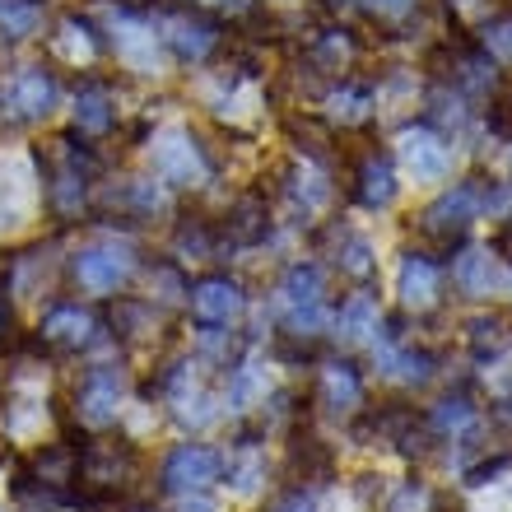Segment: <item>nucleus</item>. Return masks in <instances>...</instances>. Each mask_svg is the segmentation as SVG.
<instances>
[{
    "label": "nucleus",
    "instance_id": "1",
    "mask_svg": "<svg viewBox=\"0 0 512 512\" xmlns=\"http://www.w3.org/2000/svg\"><path fill=\"white\" fill-rule=\"evenodd\" d=\"M149 168H154V182L163 187H205L210 173H215V163L205 154V145L191 135V126H168L149 140Z\"/></svg>",
    "mask_w": 512,
    "mask_h": 512
},
{
    "label": "nucleus",
    "instance_id": "2",
    "mask_svg": "<svg viewBox=\"0 0 512 512\" xmlns=\"http://www.w3.org/2000/svg\"><path fill=\"white\" fill-rule=\"evenodd\" d=\"M140 270V256L131 243H89L70 256V280L75 289L94 298H112Z\"/></svg>",
    "mask_w": 512,
    "mask_h": 512
},
{
    "label": "nucleus",
    "instance_id": "3",
    "mask_svg": "<svg viewBox=\"0 0 512 512\" xmlns=\"http://www.w3.org/2000/svg\"><path fill=\"white\" fill-rule=\"evenodd\" d=\"M61 103V84L47 66H24L14 70L10 80H0V122H47Z\"/></svg>",
    "mask_w": 512,
    "mask_h": 512
},
{
    "label": "nucleus",
    "instance_id": "4",
    "mask_svg": "<svg viewBox=\"0 0 512 512\" xmlns=\"http://www.w3.org/2000/svg\"><path fill=\"white\" fill-rule=\"evenodd\" d=\"M126 401V373L117 364H89L80 387H75V419L84 429H112L122 419Z\"/></svg>",
    "mask_w": 512,
    "mask_h": 512
},
{
    "label": "nucleus",
    "instance_id": "5",
    "mask_svg": "<svg viewBox=\"0 0 512 512\" xmlns=\"http://www.w3.org/2000/svg\"><path fill=\"white\" fill-rule=\"evenodd\" d=\"M224 475V452L205 443H177L159 466V489L163 494H205Z\"/></svg>",
    "mask_w": 512,
    "mask_h": 512
},
{
    "label": "nucleus",
    "instance_id": "6",
    "mask_svg": "<svg viewBox=\"0 0 512 512\" xmlns=\"http://www.w3.org/2000/svg\"><path fill=\"white\" fill-rule=\"evenodd\" d=\"M154 33H159L163 47H168L177 61H187V66H201L205 56L219 47V24L196 10H163Z\"/></svg>",
    "mask_w": 512,
    "mask_h": 512
},
{
    "label": "nucleus",
    "instance_id": "7",
    "mask_svg": "<svg viewBox=\"0 0 512 512\" xmlns=\"http://www.w3.org/2000/svg\"><path fill=\"white\" fill-rule=\"evenodd\" d=\"M112 52H117V61H122L126 70H135V75H159V61H163V42L159 33H154V24H145V14L140 10H117V19H112Z\"/></svg>",
    "mask_w": 512,
    "mask_h": 512
},
{
    "label": "nucleus",
    "instance_id": "8",
    "mask_svg": "<svg viewBox=\"0 0 512 512\" xmlns=\"http://www.w3.org/2000/svg\"><path fill=\"white\" fill-rule=\"evenodd\" d=\"M98 317L89 308H80V303H56V308H47L38 317V345L52 354H80L89 350L98 340Z\"/></svg>",
    "mask_w": 512,
    "mask_h": 512
},
{
    "label": "nucleus",
    "instance_id": "9",
    "mask_svg": "<svg viewBox=\"0 0 512 512\" xmlns=\"http://www.w3.org/2000/svg\"><path fill=\"white\" fill-rule=\"evenodd\" d=\"M485 215L480 210V182H457L452 191H443L438 201L424 210V233L429 238H443V243H452V238H461V233L471 229L475 219Z\"/></svg>",
    "mask_w": 512,
    "mask_h": 512
},
{
    "label": "nucleus",
    "instance_id": "10",
    "mask_svg": "<svg viewBox=\"0 0 512 512\" xmlns=\"http://www.w3.org/2000/svg\"><path fill=\"white\" fill-rule=\"evenodd\" d=\"M187 308L201 326H229L243 317L247 294L243 284L229 280V275H205V280H196L187 289Z\"/></svg>",
    "mask_w": 512,
    "mask_h": 512
},
{
    "label": "nucleus",
    "instance_id": "11",
    "mask_svg": "<svg viewBox=\"0 0 512 512\" xmlns=\"http://www.w3.org/2000/svg\"><path fill=\"white\" fill-rule=\"evenodd\" d=\"M396 294H401L405 308H415V312L433 308L438 294H443V266L424 252H405L401 270H396Z\"/></svg>",
    "mask_w": 512,
    "mask_h": 512
},
{
    "label": "nucleus",
    "instance_id": "12",
    "mask_svg": "<svg viewBox=\"0 0 512 512\" xmlns=\"http://www.w3.org/2000/svg\"><path fill=\"white\" fill-rule=\"evenodd\" d=\"M457 289L471 298H489V294H503L512 284V270H503V261L489 247H471V252L457 256Z\"/></svg>",
    "mask_w": 512,
    "mask_h": 512
},
{
    "label": "nucleus",
    "instance_id": "13",
    "mask_svg": "<svg viewBox=\"0 0 512 512\" xmlns=\"http://www.w3.org/2000/svg\"><path fill=\"white\" fill-rule=\"evenodd\" d=\"M401 159L405 168L415 173V182H443L447 173H452V149L443 145V135H433V131H405L401 140Z\"/></svg>",
    "mask_w": 512,
    "mask_h": 512
},
{
    "label": "nucleus",
    "instance_id": "14",
    "mask_svg": "<svg viewBox=\"0 0 512 512\" xmlns=\"http://www.w3.org/2000/svg\"><path fill=\"white\" fill-rule=\"evenodd\" d=\"M396 191H401L396 163H391V154L373 149V154L354 168V201L364 205V210H387V205L396 201Z\"/></svg>",
    "mask_w": 512,
    "mask_h": 512
},
{
    "label": "nucleus",
    "instance_id": "15",
    "mask_svg": "<svg viewBox=\"0 0 512 512\" xmlns=\"http://www.w3.org/2000/svg\"><path fill=\"white\" fill-rule=\"evenodd\" d=\"M70 122L80 135H108L117 126V103H112V89L98 80H84L70 98Z\"/></svg>",
    "mask_w": 512,
    "mask_h": 512
},
{
    "label": "nucleus",
    "instance_id": "16",
    "mask_svg": "<svg viewBox=\"0 0 512 512\" xmlns=\"http://www.w3.org/2000/svg\"><path fill=\"white\" fill-rule=\"evenodd\" d=\"M317 396L331 415H354L364 405V378L350 364H326L322 378H317Z\"/></svg>",
    "mask_w": 512,
    "mask_h": 512
},
{
    "label": "nucleus",
    "instance_id": "17",
    "mask_svg": "<svg viewBox=\"0 0 512 512\" xmlns=\"http://www.w3.org/2000/svg\"><path fill=\"white\" fill-rule=\"evenodd\" d=\"M280 298L289 312L326 303V270L317 266V261H294V266L280 275Z\"/></svg>",
    "mask_w": 512,
    "mask_h": 512
},
{
    "label": "nucleus",
    "instance_id": "18",
    "mask_svg": "<svg viewBox=\"0 0 512 512\" xmlns=\"http://www.w3.org/2000/svg\"><path fill=\"white\" fill-rule=\"evenodd\" d=\"M112 205L126 219H154L168 210V187L154 182V177H131V182H122V187L112 191Z\"/></svg>",
    "mask_w": 512,
    "mask_h": 512
},
{
    "label": "nucleus",
    "instance_id": "19",
    "mask_svg": "<svg viewBox=\"0 0 512 512\" xmlns=\"http://www.w3.org/2000/svg\"><path fill=\"white\" fill-rule=\"evenodd\" d=\"M56 56L66 61V66H94L98 52H103V42H98V33L84 19H61V28H56L52 38Z\"/></svg>",
    "mask_w": 512,
    "mask_h": 512
},
{
    "label": "nucleus",
    "instance_id": "20",
    "mask_svg": "<svg viewBox=\"0 0 512 512\" xmlns=\"http://www.w3.org/2000/svg\"><path fill=\"white\" fill-rule=\"evenodd\" d=\"M266 233H270V215H266V205L261 201H238L229 210V219H224V238H229L233 247H256V243H266Z\"/></svg>",
    "mask_w": 512,
    "mask_h": 512
},
{
    "label": "nucleus",
    "instance_id": "21",
    "mask_svg": "<svg viewBox=\"0 0 512 512\" xmlns=\"http://www.w3.org/2000/svg\"><path fill=\"white\" fill-rule=\"evenodd\" d=\"M378 298L373 294H350V303L336 312V336L345 345H364L373 331H378Z\"/></svg>",
    "mask_w": 512,
    "mask_h": 512
},
{
    "label": "nucleus",
    "instance_id": "22",
    "mask_svg": "<svg viewBox=\"0 0 512 512\" xmlns=\"http://www.w3.org/2000/svg\"><path fill=\"white\" fill-rule=\"evenodd\" d=\"M289 196H294V205L303 210V215H312V210H322L326 201H331V182H326V168L322 163L303 159L289 173Z\"/></svg>",
    "mask_w": 512,
    "mask_h": 512
},
{
    "label": "nucleus",
    "instance_id": "23",
    "mask_svg": "<svg viewBox=\"0 0 512 512\" xmlns=\"http://www.w3.org/2000/svg\"><path fill=\"white\" fill-rule=\"evenodd\" d=\"M336 266L345 270L350 280H368V275L378 270V252H373V243H368L364 233L340 229L336 233Z\"/></svg>",
    "mask_w": 512,
    "mask_h": 512
},
{
    "label": "nucleus",
    "instance_id": "24",
    "mask_svg": "<svg viewBox=\"0 0 512 512\" xmlns=\"http://www.w3.org/2000/svg\"><path fill=\"white\" fill-rule=\"evenodd\" d=\"M266 391H270V378L261 364H238L229 378V410H256V405H266Z\"/></svg>",
    "mask_w": 512,
    "mask_h": 512
},
{
    "label": "nucleus",
    "instance_id": "25",
    "mask_svg": "<svg viewBox=\"0 0 512 512\" xmlns=\"http://www.w3.org/2000/svg\"><path fill=\"white\" fill-rule=\"evenodd\" d=\"M42 28V0H0V38H33Z\"/></svg>",
    "mask_w": 512,
    "mask_h": 512
},
{
    "label": "nucleus",
    "instance_id": "26",
    "mask_svg": "<svg viewBox=\"0 0 512 512\" xmlns=\"http://www.w3.org/2000/svg\"><path fill=\"white\" fill-rule=\"evenodd\" d=\"M326 108H331V122L359 126V122H368V112H373V89H368V84H345V89H336V94L326 98Z\"/></svg>",
    "mask_w": 512,
    "mask_h": 512
},
{
    "label": "nucleus",
    "instance_id": "27",
    "mask_svg": "<svg viewBox=\"0 0 512 512\" xmlns=\"http://www.w3.org/2000/svg\"><path fill=\"white\" fill-rule=\"evenodd\" d=\"M466 336H471V345L480 354H499L503 345L512 340V317H503V312H480V317H471L466 322Z\"/></svg>",
    "mask_w": 512,
    "mask_h": 512
},
{
    "label": "nucleus",
    "instance_id": "28",
    "mask_svg": "<svg viewBox=\"0 0 512 512\" xmlns=\"http://www.w3.org/2000/svg\"><path fill=\"white\" fill-rule=\"evenodd\" d=\"M471 419H475L471 396H466V391H457V396H443V401L433 405L429 429H438V433H461V429H471Z\"/></svg>",
    "mask_w": 512,
    "mask_h": 512
},
{
    "label": "nucleus",
    "instance_id": "29",
    "mask_svg": "<svg viewBox=\"0 0 512 512\" xmlns=\"http://www.w3.org/2000/svg\"><path fill=\"white\" fill-rule=\"evenodd\" d=\"M229 466V461H224ZM261 475H266V457H261V447L256 443H243V461L238 466H229V480L238 494H252L256 485H261Z\"/></svg>",
    "mask_w": 512,
    "mask_h": 512
},
{
    "label": "nucleus",
    "instance_id": "30",
    "mask_svg": "<svg viewBox=\"0 0 512 512\" xmlns=\"http://www.w3.org/2000/svg\"><path fill=\"white\" fill-rule=\"evenodd\" d=\"M350 56H354V47H350L345 33H322V42H317V66L322 70H345L350 66Z\"/></svg>",
    "mask_w": 512,
    "mask_h": 512
},
{
    "label": "nucleus",
    "instance_id": "31",
    "mask_svg": "<svg viewBox=\"0 0 512 512\" xmlns=\"http://www.w3.org/2000/svg\"><path fill=\"white\" fill-rule=\"evenodd\" d=\"M266 512H317V489H312V485L284 489V494H280L275 503H270Z\"/></svg>",
    "mask_w": 512,
    "mask_h": 512
},
{
    "label": "nucleus",
    "instance_id": "32",
    "mask_svg": "<svg viewBox=\"0 0 512 512\" xmlns=\"http://www.w3.org/2000/svg\"><path fill=\"white\" fill-rule=\"evenodd\" d=\"M373 19H382V24H396V19H405V14L415 10L419 0H359Z\"/></svg>",
    "mask_w": 512,
    "mask_h": 512
},
{
    "label": "nucleus",
    "instance_id": "33",
    "mask_svg": "<svg viewBox=\"0 0 512 512\" xmlns=\"http://www.w3.org/2000/svg\"><path fill=\"white\" fill-rule=\"evenodd\" d=\"M429 508V489L419 485V480H410V485H401V494L391 499L387 512H424Z\"/></svg>",
    "mask_w": 512,
    "mask_h": 512
},
{
    "label": "nucleus",
    "instance_id": "34",
    "mask_svg": "<svg viewBox=\"0 0 512 512\" xmlns=\"http://www.w3.org/2000/svg\"><path fill=\"white\" fill-rule=\"evenodd\" d=\"M173 512H219V508H215V499H210V489H205V494H182Z\"/></svg>",
    "mask_w": 512,
    "mask_h": 512
},
{
    "label": "nucleus",
    "instance_id": "35",
    "mask_svg": "<svg viewBox=\"0 0 512 512\" xmlns=\"http://www.w3.org/2000/svg\"><path fill=\"white\" fill-rule=\"evenodd\" d=\"M447 5H457L461 14H471V10H480V5H485V0H447Z\"/></svg>",
    "mask_w": 512,
    "mask_h": 512
},
{
    "label": "nucleus",
    "instance_id": "36",
    "mask_svg": "<svg viewBox=\"0 0 512 512\" xmlns=\"http://www.w3.org/2000/svg\"><path fill=\"white\" fill-rule=\"evenodd\" d=\"M499 415L512 424V391H508V396H503V401H499Z\"/></svg>",
    "mask_w": 512,
    "mask_h": 512
},
{
    "label": "nucleus",
    "instance_id": "37",
    "mask_svg": "<svg viewBox=\"0 0 512 512\" xmlns=\"http://www.w3.org/2000/svg\"><path fill=\"white\" fill-rule=\"evenodd\" d=\"M196 5H243V0H196Z\"/></svg>",
    "mask_w": 512,
    "mask_h": 512
},
{
    "label": "nucleus",
    "instance_id": "38",
    "mask_svg": "<svg viewBox=\"0 0 512 512\" xmlns=\"http://www.w3.org/2000/svg\"><path fill=\"white\" fill-rule=\"evenodd\" d=\"M503 42H508V52H512V24H503Z\"/></svg>",
    "mask_w": 512,
    "mask_h": 512
},
{
    "label": "nucleus",
    "instance_id": "39",
    "mask_svg": "<svg viewBox=\"0 0 512 512\" xmlns=\"http://www.w3.org/2000/svg\"><path fill=\"white\" fill-rule=\"evenodd\" d=\"M326 5H345V0H326Z\"/></svg>",
    "mask_w": 512,
    "mask_h": 512
}]
</instances>
